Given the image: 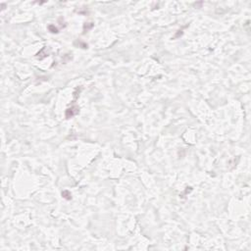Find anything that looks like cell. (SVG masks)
<instances>
[{"label":"cell","instance_id":"cell-1","mask_svg":"<svg viewBox=\"0 0 251 251\" xmlns=\"http://www.w3.org/2000/svg\"><path fill=\"white\" fill-rule=\"evenodd\" d=\"M79 107L77 106H72L71 108H68L66 110V118L67 119H70L72 117H74L75 115H77V113H79Z\"/></svg>","mask_w":251,"mask_h":251},{"label":"cell","instance_id":"cell-2","mask_svg":"<svg viewBox=\"0 0 251 251\" xmlns=\"http://www.w3.org/2000/svg\"><path fill=\"white\" fill-rule=\"evenodd\" d=\"M62 196L64 197L65 199H67V200L72 199V193L70 192V191H68V190H64L63 192H62Z\"/></svg>","mask_w":251,"mask_h":251},{"label":"cell","instance_id":"cell-3","mask_svg":"<svg viewBox=\"0 0 251 251\" xmlns=\"http://www.w3.org/2000/svg\"><path fill=\"white\" fill-rule=\"evenodd\" d=\"M48 29H49V32H52V33H57L59 31H58V28L55 27V26H53V25H50L48 27Z\"/></svg>","mask_w":251,"mask_h":251},{"label":"cell","instance_id":"cell-4","mask_svg":"<svg viewBox=\"0 0 251 251\" xmlns=\"http://www.w3.org/2000/svg\"><path fill=\"white\" fill-rule=\"evenodd\" d=\"M92 27H93V24H92V23H90V25H89V26H87V25H85V29H86V31H88V29H89V28H91Z\"/></svg>","mask_w":251,"mask_h":251}]
</instances>
